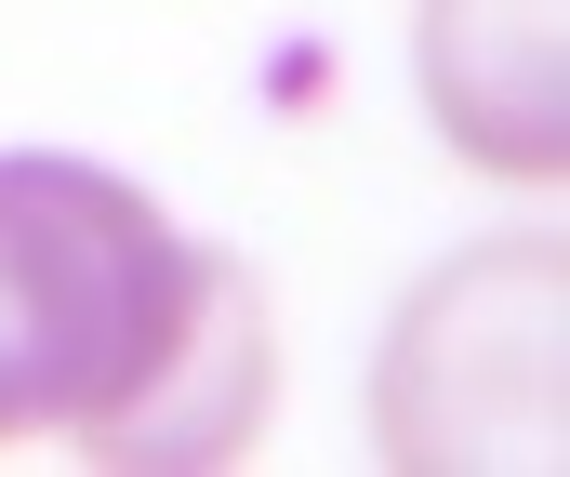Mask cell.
Segmentation results:
<instances>
[{
	"label": "cell",
	"instance_id": "6da1fadb",
	"mask_svg": "<svg viewBox=\"0 0 570 477\" xmlns=\"http://www.w3.org/2000/svg\"><path fill=\"white\" fill-rule=\"evenodd\" d=\"M279 398V331L239 252L186 239L134 172L0 147V438L80 465H239Z\"/></svg>",
	"mask_w": 570,
	"mask_h": 477
},
{
	"label": "cell",
	"instance_id": "7a4b0ae2",
	"mask_svg": "<svg viewBox=\"0 0 570 477\" xmlns=\"http://www.w3.org/2000/svg\"><path fill=\"white\" fill-rule=\"evenodd\" d=\"M558 385V239H504V252H464L451 279L412 292L399 318V345H385V385H372V411H385V465H518V438H504V411H491V385Z\"/></svg>",
	"mask_w": 570,
	"mask_h": 477
},
{
	"label": "cell",
	"instance_id": "3957f363",
	"mask_svg": "<svg viewBox=\"0 0 570 477\" xmlns=\"http://www.w3.org/2000/svg\"><path fill=\"white\" fill-rule=\"evenodd\" d=\"M425 107L478 172L544 186L558 133V0H425Z\"/></svg>",
	"mask_w": 570,
	"mask_h": 477
}]
</instances>
